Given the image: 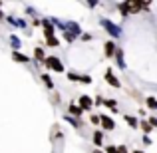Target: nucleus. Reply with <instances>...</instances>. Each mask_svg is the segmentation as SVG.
<instances>
[{
  "label": "nucleus",
  "mask_w": 157,
  "mask_h": 153,
  "mask_svg": "<svg viewBox=\"0 0 157 153\" xmlns=\"http://www.w3.org/2000/svg\"><path fill=\"white\" fill-rule=\"evenodd\" d=\"M42 82L48 86V88H54V82H52V78L48 76V74H42Z\"/></svg>",
  "instance_id": "obj_14"
},
{
  "label": "nucleus",
  "mask_w": 157,
  "mask_h": 153,
  "mask_svg": "<svg viewBox=\"0 0 157 153\" xmlns=\"http://www.w3.org/2000/svg\"><path fill=\"white\" fill-rule=\"evenodd\" d=\"M44 36H46V40L48 38H54V28H52V24H50V20H44Z\"/></svg>",
  "instance_id": "obj_7"
},
{
  "label": "nucleus",
  "mask_w": 157,
  "mask_h": 153,
  "mask_svg": "<svg viewBox=\"0 0 157 153\" xmlns=\"http://www.w3.org/2000/svg\"><path fill=\"white\" fill-rule=\"evenodd\" d=\"M105 82H107V84H111L113 88H121V84H119V80H117V78L113 76V72H111V70H107V72H105Z\"/></svg>",
  "instance_id": "obj_4"
},
{
  "label": "nucleus",
  "mask_w": 157,
  "mask_h": 153,
  "mask_svg": "<svg viewBox=\"0 0 157 153\" xmlns=\"http://www.w3.org/2000/svg\"><path fill=\"white\" fill-rule=\"evenodd\" d=\"M105 153H117V147H115V145H109L105 149Z\"/></svg>",
  "instance_id": "obj_25"
},
{
  "label": "nucleus",
  "mask_w": 157,
  "mask_h": 153,
  "mask_svg": "<svg viewBox=\"0 0 157 153\" xmlns=\"http://www.w3.org/2000/svg\"><path fill=\"white\" fill-rule=\"evenodd\" d=\"M90 121H92L94 125H98V123H100V115H94L92 113V115H90Z\"/></svg>",
  "instance_id": "obj_21"
},
{
  "label": "nucleus",
  "mask_w": 157,
  "mask_h": 153,
  "mask_svg": "<svg viewBox=\"0 0 157 153\" xmlns=\"http://www.w3.org/2000/svg\"><path fill=\"white\" fill-rule=\"evenodd\" d=\"M94 143H96V145H101V143H104V133H101V131H96V133H94Z\"/></svg>",
  "instance_id": "obj_12"
},
{
  "label": "nucleus",
  "mask_w": 157,
  "mask_h": 153,
  "mask_svg": "<svg viewBox=\"0 0 157 153\" xmlns=\"http://www.w3.org/2000/svg\"><path fill=\"white\" fill-rule=\"evenodd\" d=\"M125 121L129 123L131 127H137V125H139V121H137V119H135V117H131V115H125Z\"/></svg>",
  "instance_id": "obj_15"
},
{
  "label": "nucleus",
  "mask_w": 157,
  "mask_h": 153,
  "mask_svg": "<svg viewBox=\"0 0 157 153\" xmlns=\"http://www.w3.org/2000/svg\"><path fill=\"white\" fill-rule=\"evenodd\" d=\"M58 101H60V98H58L56 94H54V96H52V103H58Z\"/></svg>",
  "instance_id": "obj_28"
},
{
  "label": "nucleus",
  "mask_w": 157,
  "mask_h": 153,
  "mask_svg": "<svg viewBox=\"0 0 157 153\" xmlns=\"http://www.w3.org/2000/svg\"><path fill=\"white\" fill-rule=\"evenodd\" d=\"M101 24H104V26L107 28V32H111V34H113V36H119V34H121V32H119V28L115 26V24L107 22V20H101Z\"/></svg>",
  "instance_id": "obj_6"
},
{
  "label": "nucleus",
  "mask_w": 157,
  "mask_h": 153,
  "mask_svg": "<svg viewBox=\"0 0 157 153\" xmlns=\"http://www.w3.org/2000/svg\"><path fill=\"white\" fill-rule=\"evenodd\" d=\"M145 103L151 107V109H157V100H155V98H147V100H145Z\"/></svg>",
  "instance_id": "obj_16"
},
{
  "label": "nucleus",
  "mask_w": 157,
  "mask_h": 153,
  "mask_svg": "<svg viewBox=\"0 0 157 153\" xmlns=\"http://www.w3.org/2000/svg\"><path fill=\"white\" fill-rule=\"evenodd\" d=\"M149 125L151 127H157V119L155 117H149Z\"/></svg>",
  "instance_id": "obj_27"
},
{
  "label": "nucleus",
  "mask_w": 157,
  "mask_h": 153,
  "mask_svg": "<svg viewBox=\"0 0 157 153\" xmlns=\"http://www.w3.org/2000/svg\"><path fill=\"white\" fill-rule=\"evenodd\" d=\"M10 42H12V46H14V48H20V42H18V38H14V36H12V38H10Z\"/></svg>",
  "instance_id": "obj_24"
},
{
  "label": "nucleus",
  "mask_w": 157,
  "mask_h": 153,
  "mask_svg": "<svg viewBox=\"0 0 157 153\" xmlns=\"http://www.w3.org/2000/svg\"><path fill=\"white\" fill-rule=\"evenodd\" d=\"M115 50H117V48H115V42H111V40H107V42L104 44V54L107 58L115 56Z\"/></svg>",
  "instance_id": "obj_3"
},
{
  "label": "nucleus",
  "mask_w": 157,
  "mask_h": 153,
  "mask_svg": "<svg viewBox=\"0 0 157 153\" xmlns=\"http://www.w3.org/2000/svg\"><path fill=\"white\" fill-rule=\"evenodd\" d=\"M139 125H141V129H143V131H145V133H149V131H151V129H153V127H151V125H149V121H141V123H139Z\"/></svg>",
  "instance_id": "obj_18"
},
{
  "label": "nucleus",
  "mask_w": 157,
  "mask_h": 153,
  "mask_svg": "<svg viewBox=\"0 0 157 153\" xmlns=\"http://www.w3.org/2000/svg\"><path fill=\"white\" fill-rule=\"evenodd\" d=\"M78 78H80V76H78V74H74V72L68 74V80H70V82H78Z\"/></svg>",
  "instance_id": "obj_23"
},
{
  "label": "nucleus",
  "mask_w": 157,
  "mask_h": 153,
  "mask_svg": "<svg viewBox=\"0 0 157 153\" xmlns=\"http://www.w3.org/2000/svg\"><path fill=\"white\" fill-rule=\"evenodd\" d=\"M117 153H129L125 149V145H117Z\"/></svg>",
  "instance_id": "obj_26"
},
{
  "label": "nucleus",
  "mask_w": 157,
  "mask_h": 153,
  "mask_svg": "<svg viewBox=\"0 0 157 153\" xmlns=\"http://www.w3.org/2000/svg\"><path fill=\"white\" fill-rule=\"evenodd\" d=\"M94 153H101V151H94Z\"/></svg>",
  "instance_id": "obj_30"
},
{
  "label": "nucleus",
  "mask_w": 157,
  "mask_h": 153,
  "mask_svg": "<svg viewBox=\"0 0 157 153\" xmlns=\"http://www.w3.org/2000/svg\"><path fill=\"white\" fill-rule=\"evenodd\" d=\"M68 109H70V117H72V115H78V117H80V115H82V111H84L80 105H76V103H70V107H68Z\"/></svg>",
  "instance_id": "obj_8"
},
{
  "label": "nucleus",
  "mask_w": 157,
  "mask_h": 153,
  "mask_svg": "<svg viewBox=\"0 0 157 153\" xmlns=\"http://www.w3.org/2000/svg\"><path fill=\"white\" fill-rule=\"evenodd\" d=\"M34 58H36L38 62H44V60H46V56H44V50H42V48H36V50H34Z\"/></svg>",
  "instance_id": "obj_11"
},
{
  "label": "nucleus",
  "mask_w": 157,
  "mask_h": 153,
  "mask_svg": "<svg viewBox=\"0 0 157 153\" xmlns=\"http://www.w3.org/2000/svg\"><path fill=\"white\" fill-rule=\"evenodd\" d=\"M44 64H46V68L48 70H54V72H64V64H62L58 58H54V56H50V58H46L44 60Z\"/></svg>",
  "instance_id": "obj_1"
},
{
  "label": "nucleus",
  "mask_w": 157,
  "mask_h": 153,
  "mask_svg": "<svg viewBox=\"0 0 157 153\" xmlns=\"http://www.w3.org/2000/svg\"><path fill=\"white\" fill-rule=\"evenodd\" d=\"M78 82H82V84H92V78H90V76H80Z\"/></svg>",
  "instance_id": "obj_20"
},
{
  "label": "nucleus",
  "mask_w": 157,
  "mask_h": 153,
  "mask_svg": "<svg viewBox=\"0 0 157 153\" xmlns=\"http://www.w3.org/2000/svg\"><path fill=\"white\" fill-rule=\"evenodd\" d=\"M12 58H14L16 62H20V64H24V62H30L26 56H24V54H20V52H12Z\"/></svg>",
  "instance_id": "obj_10"
},
{
  "label": "nucleus",
  "mask_w": 157,
  "mask_h": 153,
  "mask_svg": "<svg viewBox=\"0 0 157 153\" xmlns=\"http://www.w3.org/2000/svg\"><path fill=\"white\" fill-rule=\"evenodd\" d=\"M100 123H101V127H104V129H113L115 127V121L111 117H107V115H100Z\"/></svg>",
  "instance_id": "obj_2"
},
{
  "label": "nucleus",
  "mask_w": 157,
  "mask_h": 153,
  "mask_svg": "<svg viewBox=\"0 0 157 153\" xmlns=\"http://www.w3.org/2000/svg\"><path fill=\"white\" fill-rule=\"evenodd\" d=\"M78 105H80L82 109H92L94 103H92V100H90L88 96H80V100H78Z\"/></svg>",
  "instance_id": "obj_5"
},
{
  "label": "nucleus",
  "mask_w": 157,
  "mask_h": 153,
  "mask_svg": "<svg viewBox=\"0 0 157 153\" xmlns=\"http://www.w3.org/2000/svg\"><path fill=\"white\" fill-rule=\"evenodd\" d=\"M115 60H117V66H119V68H125V62H123V52L119 50V48L115 50Z\"/></svg>",
  "instance_id": "obj_9"
},
{
  "label": "nucleus",
  "mask_w": 157,
  "mask_h": 153,
  "mask_svg": "<svg viewBox=\"0 0 157 153\" xmlns=\"http://www.w3.org/2000/svg\"><path fill=\"white\" fill-rule=\"evenodd\" d=\"M133 153H143V151H141V149H137V151H133Z\"/></svg>",
  "instance_id": "obj_29"
},
{
  "label": "nucleus",
  "mask_w": 157,
  "mask_h": 153,
  "mask_svg": "<svg viewBox=\"0 0 157 153\" xmlns=\"http://www.w3.org/2000/svg\"><path fill=\"white\" fill-rule=\"evenodd\" d=\"M104 103H105L107 107H117V101H115V100H105Z\"/></svg>",
  "instance_id": "obj_22"
},
{
  "label": "nucleus",
  "mask_w": 157,
  "mask_h": 153,
  "mask_svg": "<svg viewBox=\"0 0 157 153\" xmlns=\"http://www.w3.org/2000/svg\"><path fill=\"white\" fill-rule=\"evenodd\" d=\"M60 135H62V133H60V129H58V125H54V129H52V141H56Z\"/></svg>",
  "instance_id": "obj_19"
},
{
  "label": "nucleus",
  "mask_w": 157,
  "mask_h": 153,
  "mask_svg": "<svg viewBox=\"0 0 157 153\" xmlns=\"http://www.w3.org/2000/svg\"><path fill=\"white\" fill-rule=\"evenodd\" d=\"M46 44H48L50 48H56V46H60V40L54 36V38H48V40H46Z\"/></svg>",
  "instance_id": "obj_13"
},
{
  "label": "nucleus",
  "mask_w": 157,
  "mask_h": 153,
  "mask_svg": "<svg viewBox=\"0 0 157 153\" xmlns=\"http://www.w3.org/2000/svg\"><path fill=\"white\" fill-rule=\"evenodd\" d=\"M119 10H121V14H123V16H125V14H129V4H127V2L119 4Z\"/></svg>",
  "instance_id": "obj_17"
}]
</instances>
